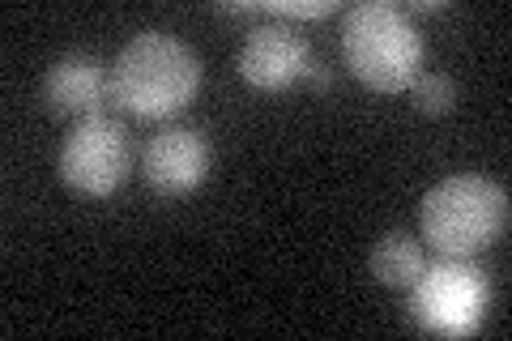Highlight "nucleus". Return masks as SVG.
Masks as SVG:
<instances>
[{
    "label": "nucleus",
    "mask_w": 512,
    "mask_h": 341,
    "mask_svg": "<svg viewBox=\"0 0 512 341\" xmlns=\"http://www.w3.org/2000/svg\"><path fill=\"white\" fill-rule=\"evenodd\" d=\"M60 180L82 197H111L128 180V128L111 116H86L64 137Z\"/></svg>",
    "instance_id": "obj_5"
},
{
    "label": "nucleus",
    "mask_w": 512,
    "mask_h": 341,
    "mask_svg": "<svg viewBox=\"0 0 512 341\" xmlns=\"http://www.w3.org/2000/svg\"><path fill=\"white\" fill-rule=\"evenodd\" d=\"M312 60L308 43L291 22H261L248 30L244 47H239V77L252 90H286L291 81L303 77V64Z\"/></svg>",
    "instance_id": "obj_6"
},
{
    "label": "nucleus",
    "mask_w": 512,
    "mask_h": 341,
    "mask_svg": "<svg viewBox=\"0 0 512 341\" xmlns=\"http://www.w3.org/2000/svg\"><path fill=\"white\" fill-rule=\"evenodd\" d=\"M410 307L427 333L466 337L483 320L487 278L470 265V256H444L440 265H427L423 278L410 286Z\"/></svg>",
    "instance_id": "obj_4"
},
{
    "label": "nucleus",
    "mask_w": 512,
    "mask_h": 341,
    "mask_svg": "<svg viewBox=\"0 0 512 341\" xmlns=\"http://www.w3.org/2000/svg\"><path fill=\"white\" fill-rule=\"evenodd\" d=\"M423 239L440 256H474L508 226V197L483 175H453L423 197Z\"/></svg>",
    "instance_id": "obj_3"
},
{
    "label": "nucleus",
    "mask_w": 512,
    "mask_h": 341,
    "mask_svg": "<svg viewBox=\"0 0 512 341\" xmlns=\"http://www.w3.org/2000/svg\"><path fill=\"white\" fill-rule=\"evenodd\" d=\"M299 81H308L312 90H329V73H325V64H316V60L303 64V77Z\"/></svg>",
    "instance_id": "obj_12"
},
{
    "label": "nucleus",
    "mask_w": 512,
    "mask_h": 341,
    "mask_svg": "<svg viewBox=\"0 0 512 341\" xmlns=\"http://www.w3.org/2000/svg\"><path fill=\"white\" fill-rule=\"evenodd\" d=\"M111 81L103 73V64L94 56H64L56 60L52 69L43 77V107L52 111V116H99V107L107 99Z\"/></svg>",
    "instance_id": "obj_8"
},
{
    "label": "nucleus",
    "mask_w": 512,
    "mask_h": 341,
    "mask_svg": "<svg viewBox=\"0 0 512 341\" xmlns=\"http://www.w3.org/2000/svg\"><path fill=\"white\" fill-rule=\"evenodd\" d=\"M410 90H414V107H419L423 116H444V111H453V103H457V86H453V77H444V73H419L410 81Z\"/></svg>",
    "instance_id": "obj_10"
},
{
    "label": "nucleus",
    "mask_w": 512,
    "mask_h": 341,
    "mask_svg": "<svg viewBox=\"0 0 512 341\" xmlns=\"http://www.w3.org/2000/svg\"><path fill=\"white\" fill-rule=\"evenodd\" d=\"M141 171H146V184L158 197H188V192L201 188L205 171H210V145L197 128L171 124L150 137L146 154H141Z\"/></svg>",
    "instance_id": "obj_7"
},
{
    "label": "nucleus",
    "mask_w": 512,
    "mask_h": 341,
    "mask_svg": "<svg viewBox=\"0 0 512 341\" xmlns=\"http://www.w3.org/2000/svg\"><path fill=\"white\" fill-rule=\"evenodd\" d=\"M423 269H427L423 243L410 239L406 231L384 235L372 248V273H376V282L389 286V290H410L414 282L423 278Z\"/></svg>",
    "instance_id": "obj_9"
},
{
    "label": "nucleus",
    "mask_w": 512,
    "mask_h": 341,
    "mask_svg": "<svg viewBox=\"0 0 512 341\" xmlns=\"http://www.w3.org/2000/svg\"><path fill=\"white\" fill-rule=\"evenodd\" d=\"M201 90V60L188 43L141 30L111 64V99L141 120H167L184 111Z\"/></svg>",
    "instance_id": "obj_1"
},
{
    "label": "nucleus",
    "mask_w": 512,
    "mask_h": 341,
    "mask_svg": "<svg viewBox=\"0 0 512 341\" xmlns=\"http://www.w3.org/2000/svg\"><path fill=\"white\" fill-rule=\"evenodd\" d=\"M342 52L363 86L380 94L410 90V81L423 73V35L402 9L384 0H367L346 13Z\"/></svg>",
    "instance_id": "obj_2"
},
{
    "label": "nucleus",
    "mask_w": 512,
    "mask_h": 341,
    "mask_svg": "<svg viewBox=\"0 0 512 341\" xmlns=\"http://www.w3.org/2000/svg\"><path fill=\"white\" fill-rule=\"evenodd\" d=\"M333 9H338L333 0H316V5H299V0H278V5H269V13H278V18H303V22L329 18Z\"/></svg>",
    "instance_id": "obj_11"
}]
</instances>
